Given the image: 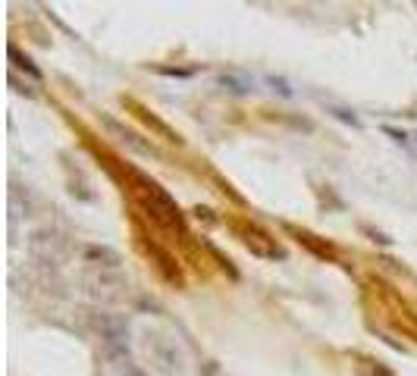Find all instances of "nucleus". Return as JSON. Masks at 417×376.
<instances>
[{
  "instance_id": "1",
  "label": "nucleus",
  "mask_w": 417,
  "mask_h": 376,
  "mask_svg": "<svg viewBox=\"0 0 417 376\" xmlns=\"http://www.w3.org/2000/svg\"><path fill=\"white\" fill-rule=\"evenodd\" d=\"M129 107H135V113H139V116H141V119H145V123H148V125H151V129H154V132H157V135H164V138H166V141H179V135H176V132H173V129H170V125H164V123H160V119H157V116H151V113H148V110H145V107H139V104H132V100H129Z\"/></svg>"
},
{
  "instance_id": "2",
  "label": "nucleus",
  "mask_w": 417,
  "mask_h": 376,
  "mask_svg": "<svg viewBox=\"0 0 417 376\" xmlns=\"http://www.w3.org/2000/svg\"><path fill=\"white\" fill-rule=\"evenodd\" d=\"M298 242L310 244V248H314L317 254H323V257H333V248H329V244H317V242H314V235H308V232H298Z\"/></svg>"
}]
</instances>
